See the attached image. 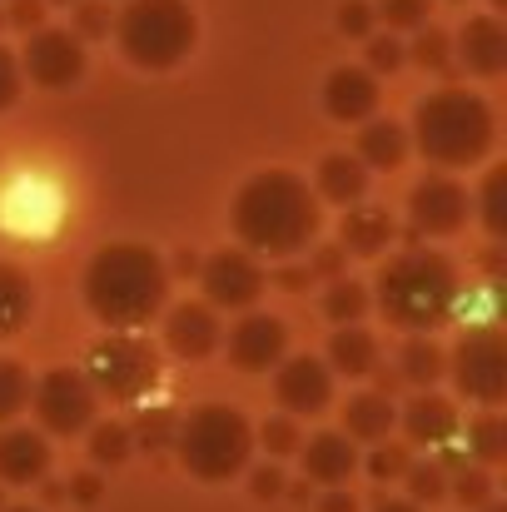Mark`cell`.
Instances as JSON below:
<instances>
[{
    "instance_id": "3",
    "label": "cell",
    "mask_w": 507,
    "mask_h": 512,
    "mask_svg": "<svg viewBox=\"0 0 507 512\" xmlns=\"http://www.w3.org/2000/svg\"><path fill=\"white\" fill-rule=\"evenodd\" d=\"M378 309L388 324L408 329V334H433L453 319L458 309V269L448 254L438 249H403L378 269Z\"/></svg>"
},
{
    "instance_id": "11",
    "label": "cell",
    "mask_w": 507,
    "mask_h": 512,
    "mask_svg": "<svg viewBox=\"0 0 507 512\" xmlns=\"http://www.w3.org/2000/svg\"><path fill=\"white\" fill-rule=\"evenodd\" d=\"M408 219H413L418 234L448 239V234H458V229L473 219V194H468L458 179H448V174H428V179H418L413 194H408Z\"/></svg>"
},
{
    "instance_id": "30",
    "label": "cell",
    "mask_w": 507,
    "mask_h": 512,
    "mask_svg": "<svg viewBox=\"0 0 507 512\" xmlns=\"http://www.w3.org/2000/svg\"><path fill=\"white\" fill-rule=\"evenodd\" d=\"M507 170H488V179H483V194L473 199V209L483 214V229L493 234V239H503L507 234Z\"/></svg>"
},
{
    "instance_id": "50",
    "label": "cell",
    "mask_w": 507,
    "mask_h": 512,
    "mask_svg": "<svg viewBox=\"0 0 507 512\" xmlns=\"http://www.w3.org/2000/svg\"><path fill=\"white\" fill-rule=\"evenodd\" d=\"M483 512H507L503 503H493V498H488V503H483Z\"/></svg>"
},
{
    "instance_id": "25",
    "label": "cell",
    "mask_w": 507,
    "mask_h": 512,
    "mask_svg": "<svg viewBox=\"0 0 507 512\" xmlns=\"http://www.w3.org/2000/svg\"><path fill=\"white\" fill-rule=\"evenodd\" d=\"M378 363V339L358 324H338V334L329 339V368L343 378H363Z\"/></svg>"
},
{
    "instance_id": "24",
    "label": "cell",
    "mask_w": 507,
    "mask_h": 512,
    "mask_svg": "<svg viewBox=\"0 0 507 512\" xmlns=\"http://www.w3.org/2000/svg\"><path fill=\"white\" fill-rule=\"evenodd\" d=\"M398 423V408L388 403V393H358L343 403V433L358 443H383Z\"/></svg>"
},
{
    "instance_id": "4",
    "label": "cell",
    "mask_w": 507,
    "mask_h": 512,
    "mask_svg": "<svg viewBox=\"0 0 507 512\" xmlns=\"http://www.w3.org/2000/svg\"><path fill=\"white\" fill-rule=\"evenodd\" d=\"M413 145L423 150L428 165L458 170V165H478L493 150V110L483 95L448 85L418 100L413 110Z\"/></svg>"
},
{
    "instance_id": "19",
    "label": "cell",
    "mask_w": 507,
    "mask_h": 512,
    "mask_svg": "<svg viewBox=\"0 0 507 512\" xmlns=\"http://www.w3.org/2000/svg\"><path fill=\"white\" fill-rule=\"evenodd\" d=\"M299 458H304V473L324 488L348 483L358 468V448L348 443V433H314L309 443H299Z\"/></svg>"
},
{
    "instance_id": "29",
    "label": "cell",
    "mask_w": 507,
    "mask_h": 512,
    "mask_svg": "<svg viewBox=\"0 0 507 512\" xmlns=\"http://www.w3.org/2000/svg\"><path fill=\"white\" fill-rule=\"evenodd\" d=\"M324 314H329L334 324H363V314H368V289H363L358 279H348V274L329 279V294H324Z\"/></svg>"
},
{
    "instance_id": "47",
    "label": "cell",
    "mask_w": 507,
    "mask_h": 512,
    "mask_svg": "<svg viewBox=\"0 0 507 512\" xmlns=\"http://www.w3.org/2000/svg\"><path fill=\"white\" fill-rule=\"evenodd\" d=\"M319 512H358V503H353V493H343V488H329V498L319 503Z\"/></svg>"
},
{
    "instance_id": "13",
    "label": "cell",
    "mask_w": 507,
    "mask_h": 512,
    "mask_svg": "<svg viewBox=\"0 0 507 512\" xmlns=\"http://www.w3.org/2000/svg\"><path fill=\"white\" fill-rule=\"evenodd\" d=\"M274 398L284 403L289 418H314L334 403V368L314 353L279 358L274 363Z\"/></svg>"
},
{
    "instance_id": "37",
    "label": "cell",
    "mask_w": 507,
    "mask_h": 512,
    "mask_svg": "<svg viewBox=\"0 0 507 512\" xmlns=\"http://www.w3.org/2000/svg\"><path fill=\"white\" fill-rule=\"evenodd\" d=\"M403 60H408V50L398 35H368V70L373 75H393Z\"/></svg>"
},
{
    "instance_id": "21",
    "label": "cell",
    "mask_w": 507,
    "mask_h": 512,
    "mask_svg": "<svg viewBox=\"0 0 507 512\" xmlns=\"http://www.w3.org/2000/svg\"><path fill=\"white\" fill-rule=\"evenodd\" d=\"M50 468V443L30 428H5L0 433V478L5 483H40Z\"/></svg>"
},
{
    "instance_id": "42",
    "label": "cell",
    "mask_w": 507,
    "mask_h": 512,
    "mask_svg": "<svg viewBox=\"0 0 507 512\" xmlns=\"http://www.w3.org/2000/svg\"><path fill=\"white\" fill-rule=\"evenodd\" d=\"M338 30L368 40V35H373V5H368V0H343V10H338Z\"/></svg>"
},
{
    "instance_id": "15",
    "label": "cell",
    "mask_w": 507,
    "mask_h": 512,
    "mask_svg": "<svg viewBox=\"0 0 507 512\" xmlns=\"http://www.w3.org/2000/svg\"><path fill=\"white\" fill-rule=\"evenodd\" d=\"M324 110L338 125H363L378 110V75L363 65H338L324 80Z\"/></svg>"
},
{
    "instance_id": "12",
    "label": "cell",
    "mask_w": 507,
    "mask_h": 512,
    "mask_svg": "<svg viewBox=\"0 0 507 512\" xmlns=\"http://www.w3.org/2000/svg\"><path fill=\"white\" fill-rule=\"evenodd\" d=\"M199 284H204V299L214 309H254L264 294V269L249 249H219L204 259Z\"/></svg>"
},
{
    "instance_id": "35",
    "label": "cell",
    "mask_w": 507,
    "mask_h": 512,
    "mask_svg": "<svg viewBox=\"0 0 507 512\" xmlns=\"http://www.w3.org/2000/svg\"><path fill=\"white\" fill-rule=\"evenodd\" d=\"M130 443H135V438H130V428H125V423H100V428L90 433V458L115 468V463H125V458H130Z\"/></svg>"
},
{
    "instance_id": "43",
    "label": "cell",
    "mask_w": 507,
    "mask_h": 512,
    "mask_svg": "<svg viewBox=\"0 0 507 512\" xmlns=\"http://www.w3.org/2000/svg\"><path fill=\"white\" fill-rule=\"evenodd\" d=\"M343 264H348V249H343V244L309 249V279H314V274H319V279H338V274H343Z\"/></svg>"
},
{
    "instance_id": "48",
    "label": "cell",
    "mask_w": 507,
    "mask_h": 512,
    "mask_svg": "<svg viewBox=\"0 0 507 512\" xmlns=\"http://www.w3.org/2000/svg\"><path fill=\"white\" fill-rule=\"evenodd\" d=\"M304 284H309V269H284L279 274V289H289V294H299Z\"/></svg>"
},
{
    "instance_id": "31",
    "label": "cell",
    "mask_w": 507,
    "mask_h": 512,
    "mask_svg": "<svg viewBox=\"0 0 507 512\" xmlns=\"http://www.w3.org/2000/svg\"><path fill=\"white\" fill-rule=\"evenodd\" d=\"M448 493H453L463 508H483V503L493 498V473H488L483 463H463V468L448 473Z\"/></svg>"
},
{
    "instance_id": "5",
    "label": "cell",
    "mask_w": 507,
    "mask_h": 512,
    "mask_svg": "<svg viewBox=\"0 0 507 512\" xmlns=\"http://www.w3.org/2000/svg\"><path fill=\"white\" fill-rule=\"evenodd\" d=\"M174 448H179L184 473H194L199 483H229L234 473H244L254 453V428L229 403H204L189 418H179Z\"/></svg>"
},
{
    "instance_id": "1",
    "label": "cell",
    "mask_w": 507,
    "mask_h": 512,
    "mask_svg": "<svg viewBox=\"0 0 507 512\" xmlns=\"http://www.w3.org/2000/svg\"><path fill=\"white\" fill-rule=\"evenodd\" d=\"M319 229H324V204L299 174L264 170L234 194V234L254 254L294 259L314 249Z\"/></svg>"
},
{
    "instance_id": "53",
    "label": "cell",
    "mask_w": 507,
    "mask_h": 512,
    "mask_svg": "<svg viewBox=\"0 0 507 512\" xmlns=\"http://www.w3.org/2000/svg\"><path fill=\"white\" fill-rule=\"evenodd\" d=\"M0 30H5V10H0Z\"/></svg>"
},
{
    "instance_id": "40",
    "label": "cell",
    "mask_w": 507,
    "mask_h": 512,
    "mask_svg": "<svg viewBox=\"0 0 507 512\" xmlns=\"http://www.w3.org/2000/svg\"><path fill=\"white\" fill-rule=\"evenodd\" d=\"M368 473H373L378 483H393V478H403V473H408V448H403V443H383V448L368 458Z\"/></svg>"
},
{
    "instance_id": "22",
    "label": "cell",
    "mask_w": 507,
    "mask_h": 512,
    "mask_svg": "<svg viewBox=\"0 0 507 512\" xmlns=\"http://www.w3.org/2000/svg\"><path fill=\"white\" fill-rule=\"evenodd\" d=\"M314 194L329 199V204H358L368 194V165L358 155H324L319 174H314Z\"/></svg>"
},
{
    "instance_id": "46",
    "label": "cell",
    "mask_w": 507,
    "mask_h": 512,
    "mask_svg": "<svg viewBox=\"0 0 507 512\" xmlns=\"http://www.w3.org/2000/svg\"><path fill=\"white\" fill-rule=\"evenodd\" d=\"M279 488H284V473L279 468H259L254 473V498H274Z\"/></svg>"
},
{
    "instance_id": "32",
    "label": "cell",
    "mask_w": 507,
    "mask_h": 512,
    "mask_svg": "<svg viewBox=\"0 0 507 512\" xmlns=\"http://www.w3.org/2000/svg\"><path fill=\"white\" fill-rule=\"evenodd\" d=\"M423 70H448V60H453V35L448 30H438V25H418V35H413V45H403Z\"/></svg>"
},
{
    "instance_id": "9",
    "label": "cell",
    "mask_w": 507,
    "mask_h": 512,
    "mask_svg": "<svg viewBox=\"0 0 507 512\" xmlns=\"http://www.w3.org/2000/svg\"><path fill=\"white\" fill-rule=\"evenodd\" d=\"M95 388L85 378V368H50L35 388H30V408L40 418L45 433H60V438H75L95 423Z\"/></svg>"
},
{
    "instance_id": "38",
    "label": "cell",
    "mask_w": 507,
    "mask_h": 512,
    "mask_svg": "<svg viewBox=\"0 0 507 512\" xmlns=\"http://www.w3.org/2000/svg\"><path fill=\"white\" fill-rule=\"evenodd\" d=\"M259 438H264V448H269L274 458H289V453H299V443H304V438H299V423H294L289 413H284V418H269V423L259 428Z\"/></svg>"
},
{
    "instance_id": "10",
    "label": "cell",
    "mask_w": 507,
    "mask_h": 512,
    "mask_svg": "<svg viewBox=\"0 0 507 512\" xmlns=\"http://www.w3.org/2000/svg\"><path fill=\"white\" fill-rule=\"evenodd\" d=\"M20 75H30L45 90H70L85 75V40L75 30H55V25L30 30V45L20 55Z\"/></svg>"
},
{
    "instance_id": "2",
    "label": "cell",
    "mask_w": 507,
    "mask_h": 512,
    "mask_svg": "<svg viewBox=\"0 0 507 512\" xmlns=\"http://www.w3.org/2000/svg\"><path fill=\"white\" fill-rule=\"evenodd\" d=\"M169 299L165 259L150 244H110L85 269V304L110 329L150 324Z\"/></svg>"
},
{
    "instance_id": "51",
    "label": "cell",
    "mask_w": 507,
    "mask_h": 512,
    "mask_svg": "<svg viewBox=\"0 0 507 512\" xmlns=\"http://www.w3.org/2000/svg\"><path fill=\"white\" fill-rule=\"evenodd\" d=\"M50 5H75V0H50Z\"/></svg>"
},
{
    "instance_id": "49",
    "label": "cell",
    "mask_w": 507,
    "mask_h": 512,
    "mask_svg": "<svg viewBox=\"0 0 507 512\" xmlns=\"http://www.w3.org/2000/svg\"><path fill=\"white\" fill-rule=\"evenodd\" d=\"M373 512H423V508H418V503H398V498H383V503H378Z\"/></svg>"
},
{
    "instance_id": "28",
    "label": "cell",
    "mask_w": 507,
    "mask_h": 512,
    "mask_svg": "<svg viewBox=\"0 0 507 512\" xmlns=\"http://www.w3.org/2000/svg\"><path fill=\"white\" fill-rule=\"evenodd\" d=\"M468 453H473V463H483V468H498L507 458V423L498 413L473 418V428H468Z\"/></svg>"
},
{
    "instance_id": "23",
    "label": "cell",
    "mask_w": 507,
    "mask_h": 512,
    "mask_svg": "<svg viewBox=\"0 0 507 512\" xmlns=\"http://www.w3.org/2000/svg\"><path fill=\"white\" fill-rule=\"evenodd\" d=\"M358 160L368 170H398L408 160V130L398 120H373L368 115L363 130H358Z\"/></svg>"
},
{
    "instance_id": "45",
    "label": "cell",
    "mask_w": 507,
    "mask_h": 512,
    "mask_svg": "<svg viewBox=\"0 0 507 512\" xmlns=\"http://www.w3.org/2000/svg\"><path fill=\"white\" fill-rule=\"evenodd\" d=\"M20 80H25V75H20V60L0 45V110H10V105L20 100Z\"/></svg>"
},
{
    "instance_id": "27",
    "label": "cell",
    "mask_w": 507,
    "mask_h": 512,
    "mask_svg": "<svg viewBox=\"0 0 507 512\" xmlns=\"http://www.w3.org/2000/svg\"><path fill=\"white\" fill-rule=\"evenodd\" d=\"M443 373H448V353H443L433 339L418 334V339L403 343V353H398V378H403V383H413V388H433Z\"/></svg>"
},
{
    "instance_id": "17",
    "label": "cell",
    "mask_w": 507,
    "mask_h": 512,
    "mask_svg": "<svg viewBox=\"0 0 507 512\" xmlns=\"http://www.w3.org/2000/svg\"><path fill=\"white\" fill-rule=\"evenodd\" d=\"M219 339H224V329H219L214 304H179V309H169V319H165L169 353H179V358H209L219 348Z\"/></svg>"
},
{
    "instance_id": "36",
    "label": "cell",
    "mask_w": 507,
    "mask_h": 512,
    "mask_svg": "<svg viewBox=\"0 0 507 512\" xmlns=\"http://www.w3.org/2000/svg\"><path fill=\"white\" fill-rule=\"evenodd\" d=\"M373 15H383L388 30H418L428 25V0H378Z\"/></svg>"
},
{
    "instance_id": "18",
    "label": "cell",
    "mask_w": 507,
    "mask_h": 512,
    "mask_svg": "<svg viewBox=\"0 0 507 512\" xmlns=\"http://www.w3.org/2000/svg\"><path fill=\"white\" fill-rule=\"evenodd\" d=\"M393 234H398V224H393V214L388 209H378V204H348V214H343V224H338V244L348 249V254H358V259H378L388 244H393Z\"/></svg>"
},
{
    "instance_id": "7",
    "label": "cell",
    "mask_w": 507,
    "mask_h": 512,
    "mask_svg": "<svg viewBox=\"0 0 507 512\" xmlns=\"http://www.w3.org/2000/svg\"><path fill=\"white\" fill-rule=\"evenodd\" d=\"M85 378H90L95 398L135 403V398H145L160 383V353H155V343L130 334V329H110L105 339L90 348Z\"/></svg>"
},
{
    "instance_id": "34",
    "label": "cell",
    "mask_w": 507,
    "mask_h": 512,
    "mask_svg": "<svg viewBox=\"0 0 507 512\" xmlns=\"http://www.w3.org/2000/svg\"><path fill=\"white\" fill-rule=\"evenodd\" d=\"M408 493L413 503H443L448 498V468L443 463H408Z\"/></svg>"
},
{
    "instance_id": "44",
    "label": "cell",
    "mask_w": 507,
    "mask_h": 512,
    "mask_svg": "<svg viewBox=\"0 0 507 512\" xmlns=\"http://www.w3.org/2000/svg\"><path fill=\"white\" fill-rule=\"evenodd\" d=\"M5 25H15V30H40L45 25V0H10V10H5Z\"/></svg>"
},
{
    "instance_id": "8",
    "label": "cell",
    "mask_w": 507,
    "mask_h": 512,
    "mask_svg": "<svg viewBox=\"0 0 507 512\" xmlns=\"http://www.w3.org/2000/svg\"><path fill=\"white\" fill-rule=\"evenodd\" d=\"M448 373H453V383H458V393L463 398H473V403H503L507 398V343L503 334L493 329V324H483V329H468L458 348L448 353Z\"/></svg>"
},
{
    "instance_id": "16",
    "label": "cell",
    "mask_w": 507,
    "mask_h": 512,
    "mask_svg": "<svg viewBox=\"0 0 507 512\" xmlns=\"http://www.w3.org/2000/svg\"><path fill=\"white\" fill-rule=\"evenodd\" d=\"M458 60L468 75H503L507 70V25L498 15H473L458 30Z\"/></svg>"
},
{
    "instance_id": "33",
    "label": "cell",
    "mask_w": 507,
    "mask_h": 512,
    "mask_svg": "<svg viewBox=\"0 0 507 512\" xmlns=\"http://www.w3.org/2000/svg\"><path fill=\"white\" fill-rule=\"evenodd\" d=\"M20 408H30V378L15 358H0V423H10Z\"/></svg>"
},
{
    "instance_id": "20",
    "label": "cell",
    "mask_w": 507,
    "mask_h": 512,
    "mask_svg": "<svg viewBox=\"0 0 507 512\" xmlns=\"http://www.w3.org/2000/svg\"><path fill=\"white\" fill-rule=\"evenodd\" d=\"M403 433L408 443H423V448H438L458 433V408L443 398V393H418L408 408H403Z\"/></svg>"
},
{
    "instance_id": "26",
    "label": "cell",
    "mask_w": 507,
    "mask_h": 512,
    "mask_svg": "<svg viewBox=\"0 0 507 512\" xmlns=\"http://www.w3.org/2000/svg\"><path fill=\"white\" fill-rule=\"evenodd\" d=\"M30 314H35V289H30V279H25L15 264L0 259V339H15V334L30 324Z\"/></svg>"
},
{
    "instance_id": "14",
    "label": "cell",
    "mask_w": 507,
    "mask_h": 512,
    "mask_svg": "<svg viewBox=\"0 0 507 512\" xmlns=\"http://www.w3.org/2000/svg\"><path fill=\"white\" fill-rule=\"evenodd\" d=\"M289 348V329L279 314H244L229 329V363L239 373H269Z\"/></svg>"
},
{
    "instance_id": "6",
    "label": "cell",
    "mask_w": 507,
    "mask_h": 512,
    "mask_svg": "<svg viewBox=\"0 0 507 512\" xmlns=\"http://www.w3.org/2000/svg\"><path fill=\"white\" fill-rule=\"evenodd\" d=\"M199 40V20L189 0H130L115 15V45L140 70H169L179 65Z\"/></svg>"
},
{
    "instance_id": "52",
    "label": "cell",
    "mask_w": 507,
    "mask_h": 512,
    "mask_svg": "<svg viewBox=\"0 0 507 512\" xmlns=\"http://www.w3.org/2000/svg\"><path fill=\"white\" fill-rule=\"evenodd\" d=\"M5 512H35V508H5Z\"/></svg>"
},
{
    "instance_id": "39",
    "label": "cell",
    "mask_w": 507,
    "mask_h": 512,
    "mask_svg": "<svg viewBox=\"0 0 507 512\" xmlns=\"http://www.w3.org/2000/svg\"><path fill=\"white\" fill-rule=\"evenodd\" d=\"M75 35L80 40L110 35V5L105 0H75Z\"/></svg>"
},
{
    "instance_id": "41",
    "label": "cell",
    "mask_w": 507,
    "mask_h": 512,
    "mask_svg": "<svg viewBox=\"0 0 507 512\" xmlns=\"http://www.w3.org/2000/svg\"><path fill=\"white\" fill-rule=\"evenodd\" d=\"M130 438H140L145 448H165V443H174V418H169L165 408H155V413H140V428H135Z\"/></svg>"
},
{
    "instance_id": "54",
    "label": "cell",
    "mask_w": 507,
    "mask_h": 512,
    "mask_svg": "<svg viewBox=\"0 0 507 512\" xmlns=\"http://www.w3.org/2000/svg\"><path fill=\"white\" fill-rule=\"evenodd\" d=\"M493 5H507V0H493Z\"/></svg>"
}]
</instances>
